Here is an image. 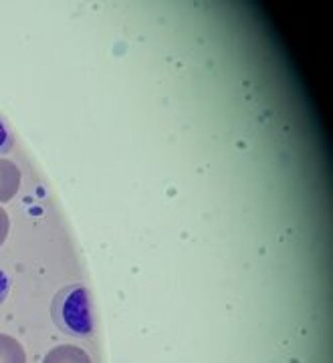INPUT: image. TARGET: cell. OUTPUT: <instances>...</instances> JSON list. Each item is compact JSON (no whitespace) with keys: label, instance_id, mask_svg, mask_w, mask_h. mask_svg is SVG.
Instances as JSON below:
<instances>
[{"label":"cell","instance_id":"6da1fadb","mask_svg":"<svg viewBox=\"0 0 333 363\" xmlns=\"http://www.w3.org/2000/svg\"><path fill=\"white\" fill-rule=\"evenodd\" d=\"M53 323L71 337H89L93 333V311H91V297L87 286L67 285L63 286L51 303Z\"/></svg>","mask_w":333,"mask_h":363},{"label":"cell","instance_id":"7a4b0ae2","mask_svg":"<svg viewBox=\"0 0 333 363\" xmlns=\"http://www.w3.org/2000/svg\"><path fill=\"white\" fill-rule=\"evenodd\" d=\"M21 188V169L18 166L0 157V202H11Z\"/></svg>","mask_w":333,"mask_h":363},{"label":"cell","instance_id":"3957f363","mask_svg":"<svg viewBox=\"0 0 333 363\" xmlns=\"http://www.w3.org/2000/svg\"><path fill=\"white\" fill-rule=\"evenodd\" d=\"M43 363H91V357L87 355V351H83L81 347L59 345L45 355Z\"/></svg>","mask_w":333,"mask_h":363},{"label":"cell","instance_id":"277c9868","mask_svg":"<svg viewBox=\"0 0 333 363\" xmlns=\"http://www.w3.org/2000/svg\"><path fill=\"white\" fill-rule=\"evenodd\" d=\"M0 363H26L25 347L4 333H0Z\"/></svg>","mask_w":333,"mask_h":363},{"label":"cell","instance_id":"5b68a950","mask_svg":"<svg viewBox=\"0 0 333 363\" xmlns=\"http://www.w3.org/2000/svg\"><path fill=\"white\" fill-rule=\"evenodd\" d=\"M14 145V133L6 125V121L0 117V156H6Z\"/></svg>","mask_w":333,"mask_h":363},{"label":"cell","instance_id":"8992f818","mask_svg":"<svg viewBox=\"0 0 333 363\" xmlns=\"http://www.w3.org/2000/svg\"><path fill=\"white\" fill-rule=\"evenodd\" d=\"M9 230H11V218H9L6 210L0 206V247H2L4 242H6Z\"/></svg>","mask_w":333,"mask_h":363},{"label":"cell","instance_id":"52a82bcc","mask_svg":"<svg viewBox=\"0 0 333 363\" xmlns=\"http://www.w3.org/2000/svg\"><path fill=\"white\" fill-rule=\"evenodd\" d=\"M9 293H11V279L6 277V272L0 269V305L6 301Z\"/></svg>","mask_w":333,"mask_h":363}]
</instances>
